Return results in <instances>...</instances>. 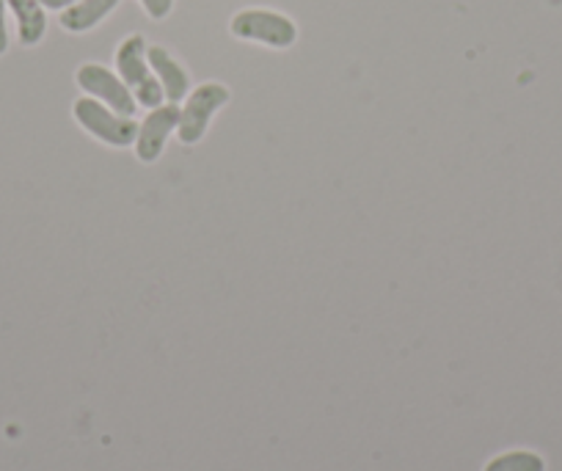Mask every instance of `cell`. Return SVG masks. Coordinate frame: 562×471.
<instances>
[{
  "mask_svg": "<svg viewBox=\"0 0 562 471\" xmlns=\"http://www.w3.org/2000/svg\"><path fill=\"white\" fill-rule=\"evenodd\" d=\"M116 69L119 78H122L124 83H127V89L133 91L138 105L149 108V111L164 105V86L155 78V72H149L153 67H149L147 61V42H144V36L133 34L119 45Z\"/></svg>",
  "mask_w": 562,
  "mask_h": 471,
  "instance_id": "6da1fadb",
  "label": "cell"
},
{
  "mask_svg": "<svg viewBox=\"0 0 562 471\" xmlns=\"http://www.w3.org/2000/svg\"><path fill=\"white\" fill-rule=\"evenodd\" d=\"M232 36L243 42H259L273 51H288L299 42V25L288 14L270 12V9H246L237 12L229 23Z\"/></svg>",
  "mask_w": 562,
  "mask_h": 471,
  "instance_id": "7a4b0ae2",
  "label": "cell"
},
{
  "mask_svg": "<svg viewBox=\"0 0 562 471\" xmlns=\"http://www.w3.org/2000/svg\"><path fill=\"white\" fill-rule=\"evenodd\" d=\"M75 122L86 130V133L94 135L97 141L108 146H116V149H124V146L135 144L138 138V122L133 116H122V113L111 111L105 102L94 100V97H80L72 108Z\"/></svg>",
  "mask_w": 562,
  "mask_h": 471,
  "instance_id": "3957f363",
  "label": "cell"
},
{
  "mask_svg": "<svg viewBox=\"0 0 562 471\" xmlns=\"http://www.w3.org/2000/svg\"><path fill=\"white\" fill-rule=\"evenodd\" d=\"M229 100H232V91L226 89L224 83H215V80H210V83L196 86V89L186 97V105H182V116H180V127H177L180 130L182 144H188V146L199 144V141L204 138V133H207V127H210V122H213L215 113H218Z\"/></svg>",
  "mask_w": 562,
  "mask_h": 471,
  "instance_id": "277c9868",
  "label": "cell"
},
{
  "mask_svg": "<svg viewBox=\"0 0 562 471\" xmlns=\"http://www.w3.org/2000/svg\"><path fill=\"white\" fill-rule=\"evenodd\" d=\"M75 80H78V86L86 94L105 102L111 111L122 113V116H133L135 108H138V102H135L127 83H124L119 75H113L111 69L102 67V64H83V67L78 69V75H75Z\"/></svg>",
  "mask_w": 562,
  "mask_h": 471,
  "instance_id": "5b68a950",
  "label": "cell"
},
{
  "mask_svg": "<svg viewBox=\"0 0 562 471\" xmlns=\"http://www.w3.org/2000/svg\"><path fill=\"white\" fill-rule=\"evenodd\" d=\"M180 116L182 108L175 102L149 111V116L138 124V138H135V155H138L140 164H158L171 130L180 127Z\"/></svg>",
  "mask_w": 562,
  "mask_h": 471,
  "instance_id": "8992f818",
  "label": "cell"
},
{
  "mask_svg": "<svg viewBox=\"0 0 562 471\" xmlns=\"http://www.w3.org/2000/svg\"><path fill=\"white\" fill-rule=\"evenodd\" d=\"M147 61L149 67H153L155 78H158L160 86H164L166 100L177 105V102H182L188 94H191V78H188L182 64L177 61L166 47H158V45L147 47Z\"/></svg>",
  "mask_w": 562,
  "mask_h": 471,
  "instance_id": "52a82bcc",
  "label": "cell"
},
{
  "mask_svg": "<svg viewBox=\"0 0 562 471\" xmlns=\"http://www.w3.org/2000/svg\"><path fill=\"white\" fill-rule=\"evenodd\" d=\"M18 20V40L23 47H34L47 34V14L40 0H7Z\"/></svg>",
  "mask_w": 562,
  "mask_h": 471,
  "instance_id": "ba28073f",
  "label": "cell"
},
{
  "mask_svg": "<svg viewBox=\"0 0 562 471\" xmlns=\"http://www.w3.org/2000/svg\"><path fill=\"white\" fill-rule=\"evenodd\" d=\"M122 0H78L75 7L61 12V29L69 34H86V31L97 29Z\"/></svg>",
  "mask_w": 562,
  "mask_h": 471,
  "instance_id": "9c48e42d",
  "label": "cell"
},
{
  "mask_svg": "<svg viewBox=\"0 0 562 471\" xmlns=\"http://www.w3.org/2000/svg\"><path fill=\"white\" fill-rule=\"evenodd\" d=\"M485 471H546V463L540 455L518 449V452H507L494 458L485 466Z\"/></svg>",
  "mask_w": 562,
  "mask_h": 471,
  "instance_id": "30bf717a",
  "label": "cell"
},
{
  "mask_svg": "<svg viewBox=\"0 0 562 471\" xmlns=\"http://www.w3.org/2000/svg\"><path fill=\"white\" fill-rule=\"evenodd\" d=\"M140 7L153 20H166L175 9V0H140Z\"/></svg>",
  "mask_w": 562,
  "mask_h": 471,
  "instance_id": "8fae6325",
  "label": "cell"
},
{
  "mask_svg": "<svg viewBox=\"0 0 562 471\" xmlns=\"http://www.w3.org/2000/svg\"><path fill=\"white\" fill-rule=\"evenodd\" d=\"M7 0H0V56L9 51V29H7Z\"/></svg>",
  "mask_w": 562,
  "mask_h": 471,
  "instance_id": "7c38bea8",
  "label": "cell"
},
{
  "mask_svg": "<svg viewBox=\"0 0 562 471\" xmlns=\"http://www.w3.org/2000/svg\"><path fill=\"white\" fill-rule=\"evenodd\" d=\"M42 7L50 9V12H67L69 7H75L78 0H40Z\"/></svg>",
  "mask_w": 562,
  "mask_h": 471,
  "instance_id": "4fadbf2b",
  "label": "cell"
}]
</instances>
